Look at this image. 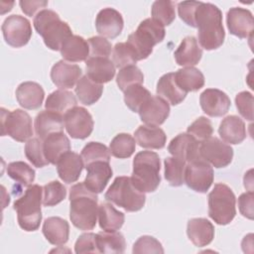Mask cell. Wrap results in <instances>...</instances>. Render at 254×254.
Segmentation results:
<instances>
[{
  "label": "cell",
  "mask_w": 254,
  "mask_h": 254,
  "mask_svg": "<svg viewBox=\"0 0 254 254\" xmlns=\"http://www.w3.org/2000/svg\"><path fill=\"white\" fill-rule=\"evenodd\" d=\"M97 193L89 190L82 183L73 185L69 190V218L79 230H91L98 216Z\"/></svg>",
  "instance_id": "obj_1"
},
{
  "label": "cell",
  "mask_w": 254,
  "mask_h": 254,
  "mask_svg": "<svg viewBox=\"0 0 254 254\" xmlns=\"http://www.w3.org/2000/svg\"><path fill=\"white\" fill-rule=\"evenodd\" d=\"M195 28H197L198 43L203 49L211 51L222 46L225 32L222 13L217 6L200 2L195 11Z\"/></svg>",
  "instance_id": "obj_2"
},
{
  "label": "cell",
  "mask_w": 254,
  "mask_h": 254,
  "mask_svg": "<svg viewBox=\"0 0 254 254\" xmlns=\"http://www.w3.org/2000/svg\"><path fill=\"white\" fill-rule=\"evenodd\" d=\"M34 28L42 36L45 45L52 51H60L64 43L72 36L68 24L50 9L40 11L34 18Z\"/></svg>",
  "instance_id": "obj_3"
},
{
  "label": "cell",
  "mask_w": 254,
  "mask_h": 254,
  "mask_svg": "<svg viewBox=\"0 0 254 254\" xmlns=\"http://www.w3.org/2000/svg\"><path fill=\"white\" fill-rule=\"evenodd\" d=\"M161 162L157 153L141 151L133 160L132 183L142 192H153L161 183Z\"/></svg>",
  "instance_id": "obj_4"
},
{
  "label": "cell",
  "mask_w": 254,
  "mask_h": 254,
  "mask_svg": "<svg viewBox=\"0 0 254 254\" xmlns=\"http://www.w3.org/2000/svg\"><path fill=\"white\" fill-rule=\"evenodd\" d=\"M165 35V27L162 24L147 18L139 24L135 32L129 35L126 43L138 62L147 59L152 54L154 46L161 43Z\"/></svg>",
  "instance_id": "obj_5"
},
{
  "label": "cell",
  "mask_w": 254,
  "mask_h": 254,
  "mask_svg": "<svg viewBox=\"0 0 254 254\" xmlns=\"http://www.w3.org/2000/svg\"><path fill=\"white\" fill-rule=\"evenodd\" d=\"M43 200V188L39 185H31L24 194L14 202L17 219L20 227L28 232L35 231L42 221L41 204Z\"/></svg>",
  "instance_id": "obj_6"
},
{
  "label": "cell",
  "mask_w": 254,
  "mask_h": 254,
  "mask_svg": "<svg viewBox=\"0 0 254 254\" xmlns=\"http://www.w3.org/2000/svg\"><path fill=\"white\" fill-rule=\"evenodd\" d=\"M107 201L134 212L143 208L146 202L145 192L140 191L132 183L130 177H117L104 195Z\"/></svg>",
  "instance_id": "obj_7"
},
{
  "label": "cell",
  "mask_w": 254,
  "mask_h": 254,
  "mask_svg": "<svg viewBox=\"0 0 254 254\" xmlns=\"http://www.w3.org/2000/svg\"><path fill=\"white\" fill-rule=\"evenodd\" d=\"M236 198L225 184H215L208 194V215L219 225L230 223L236 214Z\"/></svg>",
  "instance_id": "obj_8"
},
{
  "label": "cell",
  "mask_w": 254,
  "mask_h": 254,
  "mask_svg": "<svg viewBox=\"0 0 254 254\" xmlns=\"http://www.w3.org/2000/svg\"><path fill=\"white\" fill-rule=\"evenodd\" d=\"M1 134L8 135L18 142L30 140L33 136L31 116L22 109L7 111L1 108Z\"/></svg>",
  "instance_id": "obj_9"
},
{
  "label": "cell",
  "mask_w": 254,
  "mask_h": 254,
  "mask_svg": "<svg viewBox=\"0 0 254 254\" xmlns=\"http://www.w3.org/2000/svg\"><path fill=\"white\" fill-rule=\"evenodd\" d=\"M213 183V169L200 156L189 162L185 172V184L196 192H206Z\"/></svg>",
  "instance_id": "obj_10"
},
{
  "label": "cell",
  "mask_w": 254,
  "mask_h": 254,
  "mask_svg": "<svg viewBox=\"0 0 254 254\" xmlns=\"http://www.w3.org/2000/svg\"><path fill=\"white\" fill-rule=\"evenodd\" d=\"M1 29L5 42L13 48L24 47L32 37L30 21L20 15L8 16L4 20Z\"/></svg>",
  "instance_id": "obj_11"
},
{
  "label": "cell",
  "mask_w": 254,
  "mask_h": 254,
  "mask_svg": "<svg viewBox=\"0 0 254 254\" xmlns=\"http://www.w3.org/2000/svg\"><path fill=\"white\" fill-rule=\"evenodd\" d=\"M199 156L214 168H224L233 159V149L217 137H209L200 143Z\"/></svg>",
  "instance_id": "obj_12"
},
{
  "label": "cell",
  "mask_w": 254,
  "mask_h": 254,
  "mask_svg": "<svg viewBox=\"0 0 254 254\" xmlns=\"http://www.w3.org/2000/svg\"><path fill=\"white\" fill-rule=\"evenodd\" d=\"M64 128L73 139H85L93 130V119L91 114L80 106L69 109L64 115Z\"/></svg>",
  "instance_id": "obj_13"
},
{
  "label": "cell",
  "mask_w": 254,
  "mask_h": 254,
  "mask_svg": "<svg viewBox=\"0 0 254 254\" xmlns=\"http://www.w3.org/2000/svg\"><path fill=\"white\" fill-rule=\"evenodd\" d=\"M226 24L230 34L240 38H252L254 20L252 13L245 8L232 7L226 14Z\"/></svg>",
  "instance_id": "obj_14"
},
{
  "label": "cell",
  "mask_w": 254,
  "mask_h": 254,
  "mask_svg": "<svg viewBox=\"0 0 254 254\" xmlns=\"http://www.w3.org/2000/svg\"><path fill=\"white\" fill-rule=\"evenodd\" d=\"M139 116L148 126H160L170 115L169 103L158 95H152L139 109Z\"/></svg>",
  "instance_id": "obj_15"
},
{
  "label": "cell",
  "mask_w": 254,
  "mask_h": 254,
  "mask_svg": "<svg viewBox=\"0 0 254 254\" xmlns=\"http://www.w3.org/2000/svg\"><path fill=\"white\" fill-rule=\"evenodd\" d=\"M202 111L210 117L225 115L230 108L231 102L228 95L217 88H207L199 96Z\"/></svg>",
  "instance_id": "obj_16"
},
{
  "label": "cell",
  "mask_w": 254,
  "mask_h": 254,
  "mask_svg": "<svg viewBox=\"0 0 254 254\" xmlns=\"http://www.w3.org/2000/svg\"><path fill=\"white\" fill-rule=\"evenodd\" d=\"M124 27V21L121 13L113 8H104L100 10L95 19V28L103 38L114 39L118 37Z\"/></svg>",
  "instance_id": "obj_17"
},
{
  "label": "cell",
  "mask_w": 254,
  "mask_h": 254,
  "mask_svg": "<svg viewBox=\"0 0 254 254\" xmlns=\"http://www.w3.org/2000/svg\"><path fill=\"white\" fill-rule=\"evenodd\" d=\"M82 70L77 64H68L62 60L56 63L51 69V78L60 89H69L73 87L81 78Z\"/></svg>",
  "instance_id": "obj_18"
},
{
  "label": "cell",
  "mask_w": 254,
  "mask_h": 254,
  "mask_svg": "<svg viewBox=\"0 0 254 254\" xmlns=\"http://www.w3.org/2000/svg\"><path fill=\"white\" fill-rule=\"evenodd\" d=\"M85 169L87 172L83 182L85 187L94 193L102 192L113 174L109 163L98 161L89 164Z\"/></svg>",
  "instance_id": "obj_19"
},
{
  "label": "cell",
  "mask_w": 254,
  "mask_h": 254,
  "mask_svg": "<svg viewBox=\"0 0 254 254\" xmlns=\"http://www.w3.org/2000/svg\"><path fill=\"white\" fill-rule=\"evenodd\" d=\"M199 145L200 142L190 134L181 133L172 139L168 146V151L172 156L189 163L199 157Z\"/></svg>",
  "instance_id": "obj_20"
},
{
  "label": "cell",
  "mask_w": 254,
  "mask_h": 254,
  "mask_svg": "<svg viewBox=\"0 0 254 254\" xmlns=\"http://www.w3.org/2000/svg\"><path fill=\"white\" fill-rule=\"evenodd\" d=\"M56 165L60 179L65 184L76 182L84 167L81 156L71 151L63 155Z\"/></svg>",
  "instance_id": "obj_21"
},
{
  "label": "cell",
  "mask_w": 254,
  "mask_h": 254,
  "mask_svg": "<svg viewBox=\"0 0 254 254\" xmlns=\"http://www.w3.org/2000/svg\"><path fill=\"white\" fill-rule=\"evenodd\" d=\"M15 94L18 103L23 108L29 110L40 108L45 97L43 87L34 81H25L20 83Z\"/></svg>",
  "instance_id": "obj_22"
},
{
  "label": "cell",
  "mask_w": 254,
  "mask_h": 254,
  "mask_svg": "<svg viewBox=\"0 0 254 254\" xmlns=\"http://www.w3.org/2000/svg\"><path fill=\"white\" fill-rule=\"evenodd\" d=\"M64 126V115L52 110H43L35 118V132L42 140L53 133L63 132Z\"/></svg>",
  "instance_id": "obj_23"
},
{
  "label": "cell",
  "mask_w": 254,
  "mask_h": 254,
  "mask_svg": "<svg viewBox=\"0 0 254 254\" xmlns=\"http://www.w3.org/2000/svg\"><path fill=\"white\" fill-rule=\"evenodd\" d=\"M187 234L194 246L203 247L213 240L214 226L206 218H191L188 221Z\"/></svg>",
  "instance_id": "obj_24"
},
{
  "label": "cell",
  "mask_w": 254,
  "mask_h": 254,
  "mask_svg": "<svg viewBox=\"0 0 254 254\" xmlns=\"http://www.w3.org/2000/svg\"><path fill=\"white\" fill-rule=\"evenodd\" d=\"M85 67L86 75L99 84L109 82L115 75V65L109 58H88Z\"/></svg>",
  "instance_id": "obj_25"
},
{
  "label": "cell",
  "mask_w": 254,
  "mask_h": 254,
  "mask_svg": "<svg viewBox=\"0 0 254 254\" xmlns=\"http://www.w3.org/2000/svg\"><path fill=\"white\" fill-rule=\"evenodd\" d=\"M174 57L179 65L185 67L193 66L200 61L202 57V50L196 39L192 36H189L182 41L178 49L175 51Z\"/></svg>",
  "instance_id": "obj_26"
},
{
  "label": "cell",
  "mask_w": 254,
  "mask_h": 254,
  "mask_svg": "<svg viewBox=\"0 0 254 254\" xmlns=\"http://www.w3.org/2000/svg\"><path fill=\"white\" fill-rule=\"evenodd\" d=\"M218 134L225 143L240 144L246 138L245 123L240 117L229 115L221 121Z\"/></svg>",
  "instance_id": "obj_27"
},
{
  "label": "cell",
  "mask_w": 254,
  "mask_h": 254,
  "mask_svg": "<svg viewBox=\"0 0 254 254\" xmlns=\"http://www.w3.org/2000/svg\"><path fill=\"white\" fill-rule=\"evenodd\" d=\"M42 231L51 244L63 245L68 240L69 224L62 217L51 216L45 219Z\"/></svg>",
  "instance_id": "obj_28"
},
{
  "label": "cell",
  "mask_w": 254,
  "mask_h": 254,
  "mask_svg": "<svg viewBox=\"0 0 254 254\" xmlns=\"http://www.w3.org/2000/svg\"><path fill=\"white\" fill-rule=\"evenodd\" d=\"M44 142V153L50 164L56 165L60 158L70 151V142L64 132L49 135Z\"/></svg>",
  "instance_id": "obj_29"
},
{
  "label": "cell",
  "mask_w": 254,
  "mask_h": 254,
  "mask_svg": "<svg viewBox=\"0 0 254 254\" xmlns=\"http://www.w3.org/2000/svg\"><path fill=\"white\" fill-rule=\"evenodd\" d=\"M134 135L138 145L146 149H162L167 141L164 130L156 126L140 125Z\"/></svg>",
  "instance_id": "obj_30"
},
{
  "label": "cell",
  "mask_w": 254,
  "mask_h": 254,
  "mask_svg": "<svg viewBox=\"0 0 254 254\" xmlns=\"http://www.w3.org/2000/svg\"><path fill=\"white\" fill-rule=\"evenodd\" d=\"M156 92L158 96L162 97L172 105L180 104L187 96V92L182 90L177 84L174 72H168L160 77L157 83Z\"/></svg>",
  "instance_id": "obj_31"
},
{
  "label": "cell",
  "mask_w": 254,
  "mask_h": 254,
  "mask_svg": "<svg viewBox=\"0 0 254 254\" xmlns=\"http://www.w3.org/2000/svg\"><path fill=\"white\" fill-rule=\"evenodd\" d=\"M60 51L64 60L70 63L83 62L89 58V47L87 41L77 35L69 37L64 43Z\"/></svg>",
  "instance_id": "obj_32"
},
{
  "label": "cell",
  "mask_w": 254,
  "mask_h": 254,
  "mask_svg": "<svg viewBox=\"0 0 254 254\" xmlns=\"http://www.w3.org/2000/svg\"><path fill=\"white\" fill-rule=\"evenodd\" d=\"M174 76L179 87L187 93L190 91H197L204 85L202 72L193 66L180 68L174 72Z\"/></svg>",
  "instance_id": "obj_33"
},
{
  "label": "cell",
  "mask_w": 254,
  "mask_h": 254,
  "mask_svg": "<svg viewBox=\"0 0 254 254\" xmlns=\"http://www.w3.org/2000/svg\"><path fill=\"white\" fill-rule=\"evenodd\" d=\"M96 246L99 253H123L126 242L119 231H100L95 237Z\"/></svg>",
  "instance_id": "obj_34"
},
{
  "label": "cell",
  "mask_w": 254,
  "mask_h": 254,
  "mask_svg": "<svg viewBox=\"0 0 254 254\" xmlns=\"http://www.w3.org/2000/svg\"><path fill=\"white\" fill-rule=\"evenodd\" d=\"M125 220L122 211L117 210L112 204L104 202L98 207V222L102 230L116 231L119 230Z\"/></svg>",
  "instance_id": "obj_35"
},
{
  "label": "cell",
  "mask_w": 254,
  "mask_h": 254,
  "mask_svg": "<svg viewBox=\"0 0 254 254\" xmlns=\"http://www.w3.org/2000/svg\"><path fill=\"white\" fill-rule=\"evenodd\" d=\"M103 85L94 82L87 75L81 76L75 86V94L83 105H92L102 94Z\"/></svg>",
  "instance_id": "obj_36"
},
{
  "label": "cell",
  "mask_w": 254,
  "mask_h": 254,
  "mask_svg": "<svg viewBox=\"0 0 254 254\" xmlns=\"http://www.w3.org/2000/svg\"><path fill=\"white\" fill-rule=\"evenodd\" d=\"M77 100L74 94L65 89H58L53 91L47 98L45 107L48 110H52L64 115L69 109L75 107Z\"/></svg>",
  "instance_id": "obj_37"
},
{
  "label": "cell",
  "mask_w": 254,
  "mask_h": 254,
  "mask_svg": "<svg viewBox=\"0 0 254 254\" xmlns=\"http://www.w3.org/2000/svg\"><path fill=\"white\" fill-rule=\"evenodd\" d=\"M187 164L186 161L174 156L165 159V179L172 187H180L185 184Z\"/></svg>",
  "instance_id": "obj_38"
},
{
  "label": "cell",
  "mask_w": 254,
  "mask_h": 254,
  "mask_svg": "<svg viewBox=\"0 0 254 254\" xmlns=\"http://www.w3.org/2000/svg\"><path fill=\"white\" fill-rule=\"evenodd\" d=\"M136 149L135 139L128 133H119L109 145L110 154L119 159H126L133 155Z\"/></svg>",
  "instance_id": "obj_39"
},
{
  "label": "cell",
  "mask_w": 254,
  "mask_h": 254,
  "mask_svg": "<svg viewBox=\"0 0 254 254\" xmlns=\"http://www.w3.org/2000/svg\"><path fill=\"white\" fill-rule=\"evenodd\" d=\"M7 174L12 180L24 187H30L36 177L35 170L22 161L10 163L7 166Z\"/></svg>",
  "instance_id": "obj_40"
},
{
  "label": "cell",
  "mask_w": 254,
  "mask_h": 254,
  "mask_svg": "<svg viewBox=\"0 0 254 254\" xmlns=\"http://www.w3.org/2000/svg\"><path fill=\"white\" fill-rule=\"evenodd\" d=\"M124 102L133 112H138L140 107L152 96L151 92L142 84H134L124 91Z\"/></svg>",
  "instance_id": "obj_41"
},
{
  "label": "cell",
  "mask_w": 254,
  "mask_h": 254,
  "mask_svg": "<svg viewBox=\"0 0 254 254\" xmlns=\"http://www.w3.org/2000/svg\"><path fill=\"white\" fill-rule=\"evenodd\" d=\"M80 156L82 158L84 167L88 166L91 163L103 161H110V151L109 149L102 143L99 142H89L87 143L83 149L81 150Z\"/></svg>",
  "instance_id": "obj_42"
},
{
  "label": "cell",
  "mask_w": 254,
  "mask_h": 254,
  "mask_svg": "<svg viewBox=\"0 0 254 254\" xmlns=\"http://www.w3.org/2000/svg\"><path fill=\"white\" fill-rule=\"evenodd\" d=\"M175 5L176 4L173 1H155L151 8L152 19L162 24L164 27L171 25L176 18Z\"/></svg>",
  "instance_id": "obj_43"
},
{
  "label": "cell",
  "mask_w": 254,
  "mask_h": 254,
  "mask_svg": "<svg viewBox=\"0 0 254 254\" xmlns=\"http://www.w3.org/2000/svg\"><path fill=\"white\" fill-rule=\"evenodd\" d=\"M25 155L32 165L37 168H43L50 164L44 153V142L40 138H31L27 141Z\"/></svg>",
  "instance_id": "obj_44"
},
{
  "label": "cell",
  "mask_w": 254,
  "mask_h": 254,
  "mask_svg": "<svg viewBox=\"0 0 254 254\" xmlns=\"http://www.w3.org/2000/svg\"><path fill=\"white\" fill-rule=\"evenodd\" d=\"M143 81H144L143 72L135 64L122 67L116 76V83L119 89L122 91H124L131 85L142 84Z\"/></svg>",
  "instance_id": "obj_45"
},
{
  "label": "cell",
  "mask_w": 254,
  "mask_h": 254,
  "mask_svg": "<svg viewBox=\"0 0 254 254\" xmlns=\"http://www.w3.org/2000/svg\"><path fill=\"white\" fill-rule=\"evenodd\" d=\"M66 196L65 187L58 182L53 181L43 187V204L44 206H54L63 201Z\"/></svg>",
  "instance_id": "obj_46"
},
{
  "label": "cell",
  "mask_w": 254,
  "mask_h": 254,
  "mask_svg": "<svg viewBox=\"0 0 254 254\" xmlns=\"http://www.w3.org/2000/svg\"><path fill=\"white\" fill-rule=\"evenodd\" d=\"M190 134L192 137H194L198 142H202L209 137H211L213 133V128L211 121L204 117L200 116L197 119H195L189 127H188V132Z\"/></svg>",
  "instance_id": "obj_47"
},
{
  "label": "cell",
  "mask_w": 254,
  "mask_h": 254,
  "mask_svg": "<svg viewBox=\"0 0 254 254\" xmlns=\"http://www.w3.org/2000/svg\"><path fill=\"white\" fill-rule=\"evenodd\" d=\"M112 60L115 67H125L136 63L135 57L127 43H117L112 51Z\"/></svg>",
  "instance_id": "obj_48"
},
{
  "label": "cell",
  "mask_w": 254,
  "mask_h": 254,
  "mask_svg": "<svg viewBox=\"0 0 254 254\" xmlns=\"http://www.w3.org/2000/svg\"><path fill=\"white\" fill-rule=\"evenodd\" d=\"M89 47V58H109L111 54V44L103 37L95 36L87 40Z\"/></svg>",
  "instance_id": "obj_49"
},
{
  "label": "cell",
  "mask_w": 254,
  "mask_h": 254,
  "mask_svg": "<svg viewBox=\"0 0 254 254\" xmlns=\"http://www.w3.org/2000/svg\"><path fill=\"white\" fill-rule=\"evenodd\" d=\"M133 253H164L161 242L155 237L144 235L138 238L133 245Z\"/></svg>",
  "instance_id": "obj_50"
},
{
  "label": "cell",
  "mask_w": 254,
  "mask_h": 254,
  "mask_svg": "<svg viewBox=\"0 0 254 254\" xmlns=\"http://www.w3.org/2000/svg\"><path fill=\"white\" fill-rule=\"evenodd\" d=\"M235 104L243 118L253 120V95L249 91L239 92L235 97Z\"/></svg>",
  "instance_id": "obj_51"
},
{
  "label": "cell",
  "mask_w": 254,
  "mask_h": 254,
  "mask_svg": "<svg viewBox=\"0 0 254 254\" xmlns=\"http://www.w3.org/2000/svg\"><path fill=\"white\" fill-rule=\"evenodd\" d=\"M200 2L183 1L178 3V13L180 18L188 25L195 28V11Z\"/></svg>",
  "instance_id": "obj_52"
},
{
  "label": "cell",
  "mask_w": 254,
  "mask_h": 254,
  "mask_svg": "<svg viewBox=\"0 0 254 254\" xmlns=\"http://www.w3.org/2000/svg\"><path fill=\"white\" fill-rule=\"evenodd\" d=\"M95 237H96V234L92 232L82 233L81 235H79L74 244V252L76 254L99 253L96 246Z\"/></svg>",
  "instance_id": "obj_53"
},
{
  "label": "cell",
  "mask_w": 254,
  "mask_h": 254,
  "mask_svg": "<svg viewBox=\"0 0 254 254\" xmlns=\"http://www.w3.org/2000/svg\"><path fill=\"white\" fill-rule=\"evenodd\" d=\"M238 208L244 217L253 219V191L240 194L238 197Z\"/></svg>",
  "instance_id": "obj_54"
},
{
  "label": "cell",
  "mask_w": 254,
  "mask_h": 254,
  "mask_svg": "<svg viewBox=\"0 0 254 254\" xmlns=\"http://www.w3.org/2000/svg\"><path fill=\"white\" fill-rule=\"evenodd\" d=\"M19 5L21 7V10L27 15V16H34L39 10L45 8L46 6H48V1L45 0H40V1H36V0H32V1H28V0H21L19 2Z\"/></svg>",
  "instance_id": "obj_55"
}]
</instances>
